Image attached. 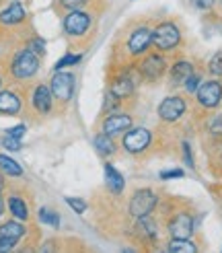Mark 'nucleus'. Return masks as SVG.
<instances>
[{"label":"nucleus","instance_id":"20e7f679","mask_svg":"<svg viewBox=\"0 0 222 253\" xmlns=\"http://www.w3.org/2000/svg\"><path fill=\"white\" fill-rule=\"evenodd\" d=\"M91 15L84 12L80 8L70 10L68 15L64 17V33L68 37H82L86 31L91 29Z\"/></svg>","mask_w":222,"mask_h":253},{"label":"nucleus","instance_id":"4468645a","mask_svg":"<svg viewBox=\"0 0 222 253\" xmlns=\"http://www.w3.org/2000/svg\"><path fill=\"white\" fill-rule=\"evenodd\" d=\"M52 88H47L45 84H37L33 91V107L39 113H47L52 111Z\"/></svg>","mask_w":222,"mask_h":253},{"label":"nucleus","instance_id":"bb28decb","mask_svg":"<svg viewBox=\"0 0 222 253\" xmlns=\"http://www.w3.org/2000/svg\"><path fill=\"white\" fill-rule=\"evenodd\" d=\"M208 70L212 77H222V52H216L212 58H210Z\"/></svg>","mask_w":222,"mask_h":253},{"label":"nucleus","instance_id":"4be33fe9","mask_svg":"<svg viewBox=\"0 0 222 253\" xmlns=\"http://www.w3.org/2000/svg\"><path fill=\"white\" fill-rule=\"evenodd\" d=\"M8 210L15 218L19 220H27L29 218V210H27V204H25V200H21L19 196H10L8 198Z\"/></svg>","mask_w":222,"mask_h":253},{"label":"nucleus","instance_id":"5701e85b","mask_svg":"<svg viewBox=\"0 0 222 253\" xmlns=\"http://www.w3.org/2000/svg\"><path fill=\"white\" fill-rule=\"evenodd\" d=\"M167 249L171 253H195L197 245L193 241H189V239H171Z\"/></svg>","mask_w":222,"mask_h":253},{"label":"nucleus","instance_id":"9b49d317","mask_svg":"<svg viewBox=\"0 0 222 253\" xmlns=\"http://www.w3.org/2000/svg\"><path fill=\"white\" fill-rule=\"evenodd\" d=\"M169 235L173 239H189L193 233V220L187 212H177L175 216L169 220Z\"/></svg>","mask_w":222,"mask_h":253},{"label":"nucleus","instance_id":"393cba45","mask_svg":"<svg viewBox=\"0 0 222 253\" xmlns=\"http://www.w3.org/2000/svg\"><path fill=\"white\" fill-rule=\"evenodd\" d=\"M39 220L45 226H52V229H58L60 226V216H58V212L52 210V208H41L39 210Z\"/></svg>","mask_w":222,"mask_h":253},{"label":"nucleus","instance_id":"ddd939ff","mask_svg":"<svg viewBox=\"0 0 222 253\" xmlns=\"http://www.w3.org/2000/svg\"><path fill=\"white\" fill-rule=\"evenodd\" d=\"M25 21V8L21 2H17V0H12V2L0 10V23L6 25V27H12V25H19Z\"/></svg>","mask_w":222,"mask_h":253},{"label":"nucleus","instance_id":"a878e982","mask_svg":"<svg viewBox=\"0 0 222 253\" xmlns=\"http://www.w3.org/2000/svg\"><path fill=\"white\" fill-rule=\"evenodd\" d=\"M119 97L115 95V93H111V91H107L105 93V99H103V107H101V113H111V111H115L117 107H119Z\"/></svg>","mask_w":222,"mask_h":253},{"label":"nucleus","instance_id":"f03ea898","mask_svg":"<svg viewBox=\"0 0 222 253\" xmlns=\"http://www.w3.org/2000/svg\"><path fill=\"white\" fill-rule=\"evenodd\" d=\"M39 70V56L35 52H31L29 47L21 49V52L12 58V64H10V74L19 81H27L31 79L33 74Z\"/></svg>","mask_w":222,"mask_h":253},{"label":"nucleus","instance_id":"f3484780","mask_svg":"<svg viewBox=\"0 0 222 253\" xmlns=\"http://www.w3.org/2000/svg\"><path fill=\"white\" fill-rule=\"evenodd\" d=\"M136 231L140 233V237L144 241H156L158 237V226L154 222V218L148 214V216H140L138 222H136Z\"/></svg>","mask_w":222,"mask_h":253},{"label":"nucleus","instance_id":"37998d69","mask_svg":"<svg viewBox=\"0 0 222 253\" xmlns=\"http://www.w3.org/2000/svg\"><path fill=\"white\" fill-rule=\"evenodd\" d=\"M220 163H222V153H220Z\"/></svg>","mask_w":222,"mask_h":253},{"label":"nucleus","instance_id":"2eb2a0df","mask_svg":"<svg viewBox=\"0 0 222 253\" xmlns=\"http://www.w3.org/2000/svg\"><path fill=\"white\" fill-rule=\"evenodd\" d=\"M193 74V64L187 60H177L171 68V84H185L189 77Z\"/></svg>","mask_w":222,"mask_h":253},{"label":"nucleus","instance_id":"1a4fd4ad","mask_svg":"<svg viewBox=\"0 0 222 253\" xmlns=\"http://www.w3.org/2000/svg\"><path fill=\"white\" fill-rule=\"evenodd\" d=\"M195 97H197V103H200L202 107L214 109V107L220 105V101H222V84L218 81H208V83L200 84Z\"/></svg>","mask_w":222,"mask_h":253},{"label":"nucleus","instance_id":"39448f33","mask_svg":"<svg viewBox=\"0 0 222 253\" xmlns=\"http://www.w3.org/2000/svg\"><path fill=\"white\" fill-rule=\"evenodd\" d=\"M138 70L146 81H158L167 70V60H165L163 52H154V54L144 56V60L138 64Z\"/></svg>","mask_w":222,"mask_h":253},{"label":"nucleus","instance_id":"2f4dec72","mask_svg":"<svg viewBox=\"0 0 222 253\" xmlns=\"http://www.w3.org/2000/svg\"><path fill=\"white\" fill-rule=\"evenodd\" d=\"M29 49H31V52H35L37 56H43L45 54V42L41 40V37H35V40H31L29 42Z\"/></svg>","mask_w":222,"mask_h":253},{"label":"nucleus","instance_id":"6ab92c4d","mask_svg":"<svg viewBox=\"0 0 222 253\" xmlns=\"http://www.w3.org/2000/svg\"><path fill=\"white\" fill-rule=\"evenodd\" d=\"M109 91L115 93L119 99L130 97L134 93V83L130 79V74H121V77L113 79V83H111V86H109Z\"/></svg>","mask_w":222,"mask_h":253},{"label":"nucleus","instance_id":"58836bf2","mask_svg":"<svg viewBox=\"0 0 222 253\" xmlns=\"http://www.w3.org/2000/svg\"><path fill=\"white\" fill-rule=\"evenodd\" d=\"M62 2V6H66V8H70V10H74V8H78V6H82L86 0H60Z\"/></svg>","mask_w":222,"mask_h":253},{"label":"nucleus","instance_id":"72a5a7b5","mask_svg":"<svg viewBox=\"0 0 222 253\" xmlns=\"http://www.w3.org/2000/svg\"><path fill=\"white\" fill-rule=\"evenodd\" d=\"M19 239H12V237H0V251H12L15 249Z\"/></svg>","mask_w":222,"mask_h":253},{"label":"nucleus","instance_id":"ea45409f","mask_svg":"<svg viewBox=\"0 0 222 253\" xmlns=\"http://www.w3.org/2000/svg\"><path fill=\"white\" fill-rule=\"evenodd\" d=\"M2 210H4V198L0 194V216H2Z\"/></svg>","mask_w":222,"mask_h":253},{"label":"nucleus","instance_id":"423d86ee","mask_svg":"<svg viewBox=\"0 0 222 253\" xmlns=\"http://www.w3.org/2000/svg\"><path fill=\"white\" fill-rule=\"evenodd\" d=\"M152 142V134L148 132L146 128H134V130H128L123 134V148L128 150L132 155H138V153H144V150L150 146Z\"/></svg>","mask_w":222,"mask_h":253},{"label":"nucleus","instance_id":"aec40b11","mask_svg":"<svg viewBox=\"0 0 222 253\" xmlns=\"http://www.w3.org/2000/svg\"><path fill=\"white\" fill-rule=\"evenodd\" d=\"M93 144H95V150L101 157H109L115 153V144H113V136H107L105 132L103 134H97L93 138Z\"/></svg>","mask_w":222,"mask_h":253},{"label":"nucleus","instance_id":"7ed1b4c3","mask_svg":"<svg viewBox=\"0 0 222 253\" xmlns=\"http://www.w3.org/2000/svg\"><path fill=\"white\" fill-rule=\"evenodd\" d=\"M156 204H158V196L152 189H138L130 200V214L134 218L148 216V214H152Z\"/></svg>","mask_w":222,"mask_h":253},{"label":"nucleus","instance_id":"f257e3e1","mask_svg":"<svg viewBox=\"0 0 222 253\" xmlns=\"http://www.w3.org/2000/svg\"><path fill=\"white\" fill-rule=\"evenodd\" d=\"M181 43V31L175 23L163 21L152 29V45L158 52H173Z\"/></svg>","mask_w":222,"mask_h":253},{"label":"nucleus","instance_id":"e433bc0d","mask_svg":"<svg viewBox=\"0 0 222 253\" xmlns=\"http://www.w3.org/2000/svg\"><path fill=\"white\" fill-rule=\"evenodd\" d=\"M25 132H27V128H25L23 124H19V126H15V128H8V130H6V134H8V136H12V138H19V140H21V138L25 136Z\"/></svg>","mask_w":222,"mask_h":253},{"label":"nucleus","instance_id":"f8f14e48","mask_svg":"<svg viewBox=\"0 0 222 253\" xmlns=\"http://www.w3.org/2000/svg\"><path fill=\"white\" fill-rule=\"evenodd\" d=\"M128 128H132V118L126 116V113H107L103 120V132L107 136L123 134Z\"/></svg>","mask_w":222,"mask_h":253},{"label":"nucleus","instance_id":"4c0bfd02","mask_svg":"<svg viewBox=\"0 0 222 253\" xmlns=\"http://www.w3.org/2000/svg\"><path fill=\"white\" fill-rule=\"evenodd\" d=\"M191 4L200 10H208V8L214 6V0H191Z\"/></svg>","mask_w":222,"mask_h":253},{"label":"nucleus","instance_id":"79ce46f5","mask_svg":"<svg viewBox=\"0 0 222 253\" xmlns=\"http://www.w3.org/2000/svg\"><path fill=\"white\" fill-rule=\"evenodd\" d=\"M0 84H2V77H0Z\"/></svg>","mask_w":222,"mask_h":253},{"label":"nucleus","instance_id":"6e6552de","mask_svg":"<svg viewBox=\"0 0 222 253\" xmlns=\"http://www.w3.org/2000/svg\"><path fill=\"white\" fill-rule=\"evenodd\" d=\"M49 88H52V95L58 101L66 103V101H70L74 95V74L56 70V74L52 77V86Z\"/></svg>","mask_w":222,"mask_h":253},{"label":"nucleus","instance_id":"7c9ffc66","mask_svg":"<svg viewBox=\"0 0 222 253\" xmlns=\"http://www.w3.org/2000/svg\"><path fill=\"white\" fill-rule=\"evenodd\" d=\"M66 204L76 212V214H82L84 210H86V202L84 200H80V198H66Z\"/></svg>","mask_w":222,"mask_h":253},{"label":"nucleus","instance_id":"c756f323","mask_svg":"<svg viewBox=\"0 0 222 253\" xmlns=\"http://www.w3.org/2000/svg\"><path fill=\"white\" fill-rule=\"evenodd\" d=\"M200 84H202V77L200 74H191V77L185 81V91L187 93H197V88H200Z\"/></svg>","mask_w":222,"mask_h":253},{"label":"nucleus","instance_id":"cd10ccee","mask_svg":"<svg viewBox=\"0 0 222 253\" xmlns=\"http://www.w3.org/2000/svg\"><path fill=\"white\" fill-rule=\"evenodd\" d=\"M80 60H82L80 54H66L64 58H60L56 62V70H62V68H66V66H74V64H78Z\"/></svg>","mask_w":222,"mask_h":253},{"label":"nucleus","instance_id":"a211bd4d","mask_svg":"<svg viewBox=\"0 0 222 253\" xmlns=\"http://www.w3.org/2000/svg\"><path fill=\"white\" fill-rule=\"evenodd\" d=\"M105 181H107L109 192H111V194H115V196H119V194L123 192V187H126V181H123L121 173H119L115 167H111L109 163L105 165Z\"/></svg>","mask_w":222,"mask_h":253},{"label":"nucleus","instance_id":"c85d7f7f","mask_svg":"<svg viewBox=\"0 0 222 253\" xmlns=\"http://www.w3.org/2000/svg\"><path fill=\"white\" fill-rule=\"evenodd\" d=\"M208 130H210V134H212V136L222 138V116H214L212 120H210Z\"/></svg>","mask_w":222,"mask_h":253},{"label":"nucleus","instance_id":"9d476101","mask_svg":"<svg viewBox=\"0 0 222 253\" xmlns=\"http://www.w3.org/2000/svg\"><path fill=\"white\" fill-rule=\"evenodd\" d=\"M185 111H187V103H185V99L173 95V97H167V99L160 101L158 118L163 122H177Z\"/></svg>","mask_w":222,"mask_h":253},{"label":"nucleus","instance_id":"f704fd0d","mask_svg":"<svg viewBox=\"0 0 222 253\" xmlns=\"http://www.w3.org/2000/svg\"><path fill=\"white\" fill-rule=\"evenodd\" d=\"M177 177H183V169H167V171H160V179H177Z\"/></svg>","mask_w":222,"mask_h":253},{"label":"nucleus","instance_id":"0eeeda50","mask_svg":"<svg viewBox=\"0 0 222 253\" xmlns=\"http://www.w3.org/2000/svg\"><path fill=\"white\" fill-rule=\"evenodd\" d=\"M152 45V29L142 25V27H136L130 37H128V52L132 56H142L148 52V47Z\"/></svg>","mask_w":222,"mask_h":253},{"label":"nucleus","instance_id":"c9c22d12","mask_svg":"<svg viewBox=\"0 0 222 253\" xmlns=\"http://www.w3.org/2000/svg\"><path fill=\"white\" fill-rule=\"evenodd\" d=\"M183 159H185V165L187 167H191L193 169V157H191V146H189V142H183Z\"/></svg>","mask_w":222,"mask_h":253},{"label":"nucleus","instance_id":"dca6fc26","mask_svg":"<svg viewBox=\"0 0 222 253\" xmlns=\"http://www.w3.org/2000/svg\"><path fill=\"white\" fill-rule=\"evenodd\" d=\"M21 111V99L12 91H0V113L4 116H17Z\"/></svg>","mask_w":222,"mask_h":253},{"label":"nucleus","instance_id":"b1692460","mask_svg":"<svg viewBox=\"0 0 222 253\" xmlns=\"http://www.w3.org/2000/svg\"><path fill=\"white\" fill-rule=\"evenodd\" d=\"M0 169H2L8 177H21L23 175V167L19 165L17 161H12L6 155H0Z\"/></svg>","mask_w":222,"mask_h":253},{"label":"nucleus","instance_id":"a19ab883","mask_svg":"<svg viewBox=\"0 0 222 253\" xmlns=\"http://www.w3.org/2000/svg\"><path fill=\"white\" fill-rule=\"evenodd\" d=\"M0 187H2V177H0Z\"/></svg>","mask_w":222,"mask_h":253},{"label":"nucleus","instance_id":"412c9836","mask_svg":"<svg viewBox=\"0 0 222 253\" xmlns=\"http://www.w3.org/2000/svg\"><path fill=\"white\" fill-rule=\"evenodd\" d=\"M27 233V226L17 220H8L4 224H0V237H12V239H21Z\"/></svg>","mask_w":222,"mask_h":253},{"label":"nucleus","instance_id":"473e14b6","mask_svg":"<svg viewBox=\"0 0 222 253\" xmlns=\"http://www.w3.org/2000/svg\"><path fill=\"white\" fill-rule=\"evenodd\" d=\"M0 144H2L4 148H8V150H21V142H19V138H12V136H4L2 140H0Z\"/></svg>","mask_w":222,"mask_h":253}]
</instances>
